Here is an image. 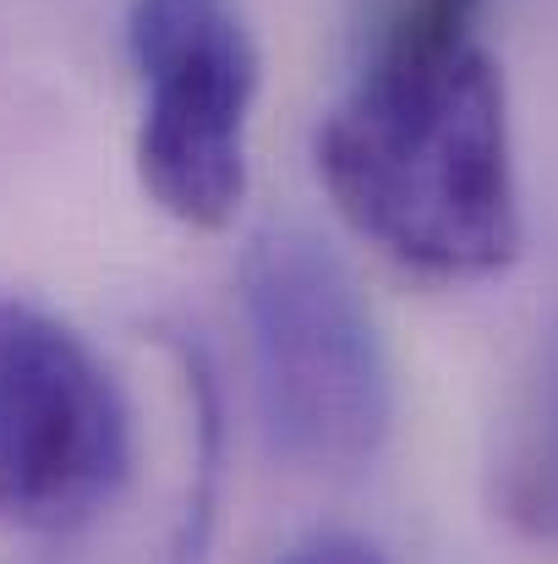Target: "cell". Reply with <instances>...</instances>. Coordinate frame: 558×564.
<instances>
[{
  "instance_id": "6da1fadb",
  "label": "cell",
  "mask_w": 558,
  "mask_h": 564,
  "mask_svg": "<svg viewBox=\"0 0 558 564\" xmlns=\"http://www.w3.org/2000/svg\"><path fill=\"white\" fill-rule=\"evenodd\" d=\"M488 0H383L351 88L318 127V182L405 274L493 280L521 258L510 94Z\"/></svg>"
},
{
  "instance_id": "7a4b0ae2",
  "label": "cell",
  "mask_w": 558,
  "mask_h": 564,
  "mask_svg": "<svg viewBox=\"0 0 558 564\" xmlns=\"http://www.w3.org/2000/svg\"><path fill=\"white\" fill-rule=\"evenodd\" d=\"M263 438L302 471H357L394 427V373L346 258L307 225H269L241 258Z\"/></svg>"
},
{
  "instance_id": "3957f363",
  "label": "cell",
  "mask_w": 558,
  "mask_h": 564,
  "mask_svg": "<svg viewBox=\"0 0 558 564\" xmlns=\"http://www.w3.org/2000/svg\"><path fill=\"white\" fill-rule=\"evenodd\" d=\"M132 405L99 351L55 313L0 296V527L66 538L132 482Z\"/></svg>"
},
{
  "instance_id": "277c9868",
  "label": "cell",
  "mask_w": 558,
  "mask_h": 564,
  "mask_svg": "<svg viewBox=\"0 0 558 564\" xmlns=\"http://www.w3.org/2000/svg\"><path fill=\"white\" fill-rule=\"evenodd\" d=\"M127 55L143 88L138 176L186 230H225L247 203L258 39L241 0H132Z\"/></svg>"
},
{
  "instance_id": "5b68a950",
  "label": "cell",
  "mask_w": 558,
  "mask_h": 564,
  "mask_svg": "<svg viewBox=\"0 0 558 564\" xmlns=\"http://www.w3.org/2000/svg\"><path fill=\"white\" fill-rule=\"evenodd\" d=\"M499 505L526 538L558 549V340L532 378L521 416L510 422V444L499 460Z\"/></svg>"
},
{
  "instance_id": "8992f818",
  "label": "cell",
  "mask_w": 558,
  "mask_h": 564,
  "mask_svg": "<svg viewBox=\"0 0 558 564\" xmlns=\"http://www.w3.org/2000/svg\"><path fill=\"white\" fill-rule=\"evenodd\" d=\"M280 564H389V560H383L372 543L351 538V532H318V538L296 543Z\"/></svg>"
}]
</instances>
